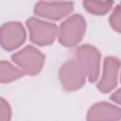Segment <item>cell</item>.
Returning a JSON list of instances; mask_svg holds the SVG:
<instances>
[{"instance_id":"obj_1","label":"cell","mask_w":121,"mask_h":121,"mask_svg":"<svg viewBox=\"0 0 121 121\" xmlns=\"http://www.w3.org/2000/svg\"><path fill=\"white\" fill-rule=\"evenodd\" d=\"M86 28L85 19L80 14H74L60 26L58 30L59 42L65 47L76 46L82 39Z\"/></svg>"},{"instance_id":"obj_2","label":"cell","mask_w":121,"mask_h":121,"mask_svg":"<svg viewBox=\"0 0 121 121\" xmlns=\"http://www.w3.org/2000/svg\"><path fill=\"white\" fill-rule=\"evenodd\" d=\"M11 60L15 62L24 74L35 76L39 74L43 66L44 55L32 45H27L11 56Z\"/></svg>"},{"instance_id":"obj_3","label":"cell","mask_w":121,"mask_h":121,"mask_svg":"<svg viewBox=\"0 0 121 121\" xmlns=\"http://www.w3.org/2000/svg\"><path fill=\"white\" fill-rule=\"evenodd\" d=\"M26 26L29 30L30 41L40 46L49 45L58 34V27L55 24L48 23L34 17L26 20Z\"/></svg>"},{"instance_id":"obj_4","label":"cell","mask_w":121,"mask_h":121,"mask_svg":"<svg viewBox=\"0 0 121 121\" xmlns=\"http://www.w3.org/2000/svg\"><path fill=\"white\" fill-rule=\"evenodd\" d=\"M76 56L88 80L95 82L99 75L100 52L91 44H82L77 48Z\"/></svg>"},{"instance_id":"obj_5","label":"cell","mask_w":121,"mask_h":121,"mask_svg":"<svg viewBox=\"0 0 121 121\" xmlns=\"http://www.w3.org/2000/svg\"><path fill=\"white\" fill-rule=\"evenodd\" d=\"M85 73L78 60L64 62L60 71L59 78L62 88L67 92H73L81 88L85 83Z\"/></svg>"},{"instance_id":"obj_6","label":"cell","mask_w":121,"mask_h":121,"mask_svg":"<svg viewBox=\"0 0 121 121\" xmlns=\"http://www.w3.org/2000/svg\"><path fill=\"white\" fill-rule=\"evenodd\" d=\"M26 36V30L20 22H8L0 26V45L8 51L22 45Z\"/></svg>"},{"instance_id":"obj_7","label":"cell","mask_w":121,"mask_h":121,"mask_svg":"<svg viewBox=\"0 0 121 121\" xmlns=\"http://www.w3.org/2000/svg\"><path fill=\"white\" fill-rule=\"evenodd\" d=\"M74 9V3L66 2H38L34 7V13L50 20H60Z\"/></svg>"},{"instance_id":"obj_8","label":"cell","mask_w":121,"mask_h":121,"mask_svg":"<svg viewBox=\"0 0 121 121\" xmlns=\"http://www.w3.org/2000/svg\"><path fill=\"white\" fill-rule=\"evenodd\" d=\"M120 61L115 57H106L103 63V74L97 84L101 93H109L113 90L118 82Z\"/></svg>"},{"instance_id":"obj_9","label":"cell","mask_w":121,"mask_h":121,"mask_svg":"<svg viewBox=\"0 0 121 121\" xmlns=\"http://www.w3.org/2000/svg\"><path fill=\"white\" fill-rule=\"evenodd\" d=\"M121 118L119 107L107 102H98L94 104L87 112V120H113Z\"/></svg>"},{"instance_id":"obj_10","label":"cell","mask_w":121,"mask_h":121,"mask_svg":"<svg viewBox=\"0 0 121 121\" xmlns=\"http://www.w3.org/2000/svg\"><path fill=\"white\" fill-rule=\"evenodd\" d=\"M24 75L21 69L16 68L10 62L0 60V83H9L22 78Z\"/></svg>"},{"instance_id":"obj_11","label":"cell","mask_w":121,"mask_h":121,"mask_svg":"<svg viewBox=\"0 0 121 121\" xmlns=\"http://www.w3.org/2000/svg\"><path fill=\"white\" fill-rule=\"evenodd\" d=\"M84 9L95 15H104L108 13L112 5V0H83Z\"/></svg>"},{"instance_id":"obj_12","label":"cell","mask_w":121,"mask_h":121,"mask_svg":"<svg viewBox=\"0 0 121 121\" xmlns=\"http://www.w3.org/2000/svg\"><path fill=\"white\" fill-rule=\"evenodd\" d=\"M110 25L116 32H120L121 30V10H120L119 5L115 7L112 15L110 16Z\"/></svg>"},{"instance_id":"obj_13","label":"cell","mask_w":121,"mask_h":121,"mask_svg":"<svg viewBox=\"0 0 121 121\" xmlns=\"http://www.w3.org/2000/svg\"><path fill=\"white\" fill-rule=\"evenodd\" d=\"M11 118V109L9 102L0 97V121H8Z\"/></svg>"},{"instance_id":"obj_14","label":"cell","mask_w":121,"mask_h":121,"mask_svg":"<svg viewBox=\"0 0 121 121\" xmlns=\"http://www.w3.org/2000/svg\"><path fill=\"white\" fill-rule=\"evenodd\" d=\"M111 99L112 101H114L117 104H120V89H117L112 95H111Z\"/></svg>"}]
</instances>
